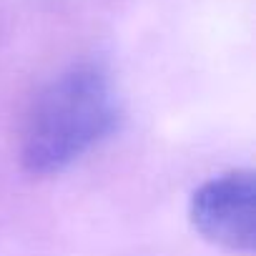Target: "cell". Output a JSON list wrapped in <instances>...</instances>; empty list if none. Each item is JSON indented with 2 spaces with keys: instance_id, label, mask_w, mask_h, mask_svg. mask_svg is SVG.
Instances as JSON below:
<instances>
[{
  "instance_id": "1",
  "label": "cell",
  "mask_w": 256,
  "mask_h": 256,
  "mask_svg": "<svg viewBox=\"0 0 256 256\" xmlns=\"http://www.w3.org/2000/svg\"><path fill=\"white\" fill-rule=\"evenodd\" d=\"M113 80L100 63H73L30 100L20 128V164L30 176L68 171L118 126Z\"/></svg>"
},
{
  "instance_id": "2",
  "label": "cell",
  "mask_w": 256,
  "mask_h": 256,
  "mask_svg": "<svg viewBox=\"0 0 256 256\" xmlns=\"http://www.w3.org/2000/svg\"><path fill=\"white\" fill-rule=\"evenodd\" d=\"M194 228L214 246L231 254L256 248V176L248 168L206 178L188 201Z\"/></svg>"
}]
</instances>
